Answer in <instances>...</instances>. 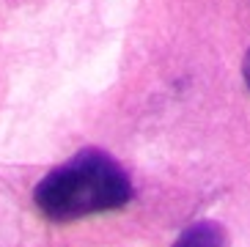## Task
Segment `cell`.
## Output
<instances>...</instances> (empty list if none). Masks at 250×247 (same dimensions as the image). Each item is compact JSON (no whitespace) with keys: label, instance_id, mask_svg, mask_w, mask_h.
Instances as JSON below:
<instances>
[{"label":"cell","instance_id":"3","mask_svg":"<svg viewBox=\"0 0 250 247\" xmlns=\"http://www.w3.org/2000/svg\"><path fill=\"white\" fill-rule=\"evenodd\" d=\"M242 77H245V82H248V88H250V50H248V55H245V63H242Z\"/></svg>","mask_w":250,"mask_h":247},{"label":"cell","instance_id":"2","mask_svg":"<svg viewBox=\"0 0 250 247\" xmlns=\"http://www.w3.org/2000/svg\"><path fill=\"white\" fill-rule=\"evenodd\" d=\"M173 247H228V236L220 223L204 220V223H195V226L179 233Z\"/></svg>","mask_w":250,"mask_h":247},{"label":"cell","instance_id":"1","mask_svg":"<svg viewBox=\"0 0 250 247\" xmlns=\"http://www.w3.org/2000/svg\"><path fill=\"white\" fill-rule=\"evenodd\" d=\"M36 209L52 223L121 209L132 201V182L110 154L88 148L52 167L36 184Z\"/></svg>","mask_w":250,"mask_h":247}]
</instances>
